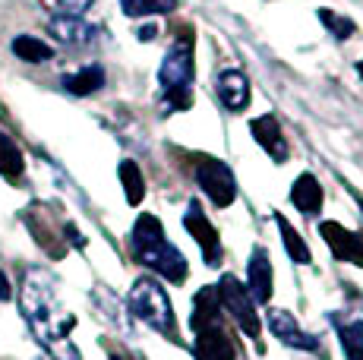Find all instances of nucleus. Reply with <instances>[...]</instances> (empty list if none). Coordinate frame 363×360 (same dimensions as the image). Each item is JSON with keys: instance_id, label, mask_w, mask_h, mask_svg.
<instances>
[{"instance_id": "nucleus-1", "label": "nucleus", "mask_w": 363, "mask_h": 360, "mask_svg": "<svg viewBox=\"0 0 363 360\" xmlns=\"http://www.w3.org/2000/svg\"><path fill=\"white\" fill-rule=\"evenodd\" d=\"M19 303H23V313H26V320H29L32 335L45 344L48 354L54 360H79V351L69 342V332H73L76 320L64 303H60L51 275L38 272V269L26 272Z\"/></svg>"}, {"instance_id": "nucleus-2", "label": "nucleus", "mask_w": 363, "mask_h": 360, "mask_svg": "<svg viewBox=\"0 0 363 360\" xmlns=\"http://www.w3.org/2000/svg\"><path fill=\"white\" fill-rule=\"evenodd\" d=\"M133 256L143 266L155 269L167 281L180 285L186 279V259L171 240L164 237V227L155 215H139L133 225Z\"/></svg>"}, {"instance_id": "nucleus-3", "label": "nucleus", "mask_w": 363, "mask_h": 360, "mask_svg": "<svg viewBox=\"0 0 363 360\" xmlns=\"http://www.w3.org/2000/svg\"><path fill=\"white\" fill-rule=\"evenodd\" d=\"M158 82L164 92V108L167 111H184L193 105V41L180 35L167 47Z\"/></svg>"}, {"instance_id": "nucleus-4", "label": "nucleus", "mask_w": 363, "mask_h": 360, "mask_svg": "<svg viewBox=\"0 0 363 360\" xmlns=\"http://www.w3.org/2000/svg\"><path fill=\"white\" fill-rule=\"evenodd\" d=\"M130 310L136 313V320L152 325L155 332L167 335L171 342H177V320H174L171 300H167L164 288L152 279H139L130 291Z\"/></svg>"}, {"instance_id": "nucleus-5", "label": "nucleus", "mask_w": 363, "mask_h": 360, "mask_svg": "<svg viewBox=\"0 0 363 360\" xmlns=\"http://www.w3.org/2000/svg\"><path fill=\"white\" fill-rule=\"evenodd\" d=\"M218 300L228 307V313L234 316V322L247 332L250 338H259V316H256V303L250 297V291L234 279V275H225L218 285Z\"/></svg>"}, {"instance_id": "nucleus-6", "label": "nucleus", "mask_w": 363, "mask_h": 360, "mask_svg": "<svg viewBox=\"0 0 363 360\" xmlns=\"http://www.w3.org/2000/svg\"><path fill=\"white\" fill-rule=\"evenodd\" d=\"M196 180H199L202 193H208V199H212L218 209H225V206L234 203L237 180H234L231 168H228L225 162H218V158H199Z\"/></svg>"}, {"instance_id": "nucleus-7", "label": "nucleus", "mask_w": 363, "mask_h": 360, "mask_svg": "<svg viewBox=\"0 0 363 360\" xmlns=\"http://www.w3.org/2000/svg\"><path fill=\"white\" fill-rule=\"evenodd\" d=\"M184 227L193 234V240L199 244L202 250V259H206V266H218L221 262V244H218V231L212 227V221L206 218V212H202L199 203H190L186 206V215H184Z\"/></svg>"}, {"instance_id": "nucleus-8", "label": "nucleus", "mask_w": 363, "mask_h": 360, "mask_svg": "<svg viewBox=\"0 0 363 360\" xmlns=\"http://www.w3.org/2000/svg\"><path fill=\"white\" fill-rule=\"evenodd\" d=\"M319 234L325 237V244H329L335 259L363 266V234L347 231V227L338 225V221H323V225H319Z\"/></svg>"}, {"instance_id": "nucleus-9", "label": "nucleus", "mask_w": 363, "mask_h": 360, "mask_svg": "<svg viewBox=\"0 0 363 360\" xmlns=\"http://www.w3.org/2000/svg\"><path fill=\"white\" fill-rule=\"evenodd\" d=\"M265 322H269L272 335H275L281 344H288V348H297V351H319V338L300 329V322L288 313V310H269Z\"/></svg>"}, {"instance_id": "nucleus-10", "label": "nucleus", "mask_w": 363, "mask_h": 360, "mask_svg": "<svg viewBox=\"0 0 363 360\" xmlns=\"http://www.w3.org/2000/svg\"><path fill=\"white\" fill-rule=\"evenodd\" d=\"M215 92L228 111H243L250 105V79L240 70H221L215 76Z\"/></svg>"}, {"instance_id": "nucleus-11", "label": "nucleus", "mask_w": 363, "mask_h": 360, "mask_svg": "<svg viewBox=\"0 0 363 360\" xmlns=\"http://www.w3.org/2000/svg\"><path fill=\"white\" fill-rule=\"evenodd\" d=\"M196 360H237L234 342L225 335L221 325L196 329Z\"/></svg>"}, {"instance_id": "nucleus-12", "label": "nucleus", "mask_w": 363, "mask_h": 360, "mask_svg": "<svg viewBox=\"0 0 363 360\" xmlns=\"http://www.w3.org/2000/svg\"><path fill=\"white\" fill-rule=\"evenodd\" d=\"M247 291L253 303H269L272 297V259L262 247H256L247 266Z\"/></svg>"}, {"instance_id": "nucleus-13", "label": "nucleus", "mask_w": 363, "mask_h": 360, "mask_svg": "<svg viewBox=\"0 0 363 360\" xmlns=\"http://www.w3.org/2000/svg\"><path fill=\"white\" fill-rule=\"evenodd\" d=\"M250 130H253L256 142H259L262 149L269 152L272 162H288L291 149H288V142H284V133H281V127H278L275 117H272V114L256 117V120L250 123Z\"/></svg>"}, {"instance_id": "nucleus-14", "label": "nucleus", "mask_w": 363, "mask_h": 360, "mask_svg": "<svg viewBox=\"0 0 363 360\" xmlns=\"http://www.w3.org/2000/svg\"><path fill=\"white\" fill-rule=\"evenodd\" d=\"M48 29H51V35H57L64 45H73V47H82V45H92L95 41V26H89L86 19L79 16H57L48 23Z\"/></svg>"}, {"instance_id": "nucleus-15", "label": "nucleus", "mask_w": 363, "mask_h": 360, "mask_svg": "<svg viewBox=\"0 0 363 360\" xmlns=\"http://www.w3.org/2000/svg\"><path fill=\"white\" fill-rule=\"evenodd\" d=\"M291 199H294V206L303 215H316V212L323 209V186L306 171V174H300L294 180V186H291Z\"/></svg>"}, {"instance_id": "nucleus-16", "label": "nucleus", "mask_w": 363, "mask_h": 360, "mask_svg": "<svg viewBox=\"0 0 363 360\" xmlns=\"http://www.w3.org/2000/svg\"><path fill=\"white\" fill-rule=\"evenodd\" d=\"M332 325L341 338V348H345V357L347 360H363V325L354 320L351 313H335L332 316Z\"/></svg>"}, {"instance_id": "nucleus-17", "label": "nucleus", "mask_w": 363, "mask_h": 360, "mask_svg": "<svg viewBox=\"0 0 363 360\" xmlns=\"http://www.w3.org/2000/svg\"><path fill=\"white\" fill-rule=\"evenodd\" d=\"M218 288H202L193 297V329L218 325Z\"/></svg>"}, {"instance_id": "nucleus-18", "label": "nucleus", "mask_w": 363, "mask_h": 360, "mask_svg": "<svg viewBox=\"0 0 363 360\" xmlns=\"http://www.w3.org/2000/svg\"><path fill=\"white\" fill-rule=\"evenodd\" d=\"M101 86H104V70L99 64H89V67H82L79 73L64 76V89L69 95H92V92H99Z\"/></svg>"}, {"instance_id": "nucleus-19", "label": "nucleus", "mask_w": 363, "mask_h": 360, "mask_svg": "<svg viewBox=\"0 0 363 360\" xmlns=\"http://www.w3.org/2000/svg\"><path fill=\"white\" fill-rule=\"evenodd\" d=\"M26 171V158L19 152V145L10 140V136L0 133V174L6 180H19Z\"/></svg>"}, {"instance_id": "nucleus-20", "label": "nucleus", "mask_w": 363, "mask_h": 360, "mask_svg": "<svg viewBox=\"0 0 363 360\" xmlns=\"http://www.w3.org/2000/svg\"><path fill=\"white\" fill-rule=\"evenodd\" d=\"M13 54L19 60H29V64H41V60H51L54 57V47L41 38H32V35H19L13 38Z\"/></svg>"}, {"instance_id": "nucleus-21", "label": "nucleus", "mask_w": 363, "mask_h": 360, "mask_svg": "<svg viewBox=\"0 0 363 360\" xmlns=\"http://www.w3.org/2000/svg\"><path fill=\"white\" fill-rule=\"evenodd\" d=\"M278 218V227H281V240H284V250H288V256L294 262H310L313 256H310V247L303 244V237H300V234L294 231V227H291V221L288 218H281V215H275Z\"/></svg>"}, {"instance_id": "nucleus-22", "label": "nucleus", "mask_w": 363, "mask_h": 360, "mask_svg": "<svg viewBox=\"0 0 363 360\" xmlns=\"http://www.w3.org/2000/svg\"><path fill=\"white\" fill-rule=\"evenodd\" d=\"M121 184H123V190H127V203H130V206L143 203V196H145V180H143V171H139L136 162H123V164H121Z\"/></svg>"}, {"instance_id": "nucleus-23", "label": "nucleus", "mask_w": 363, "mask_h": 360, "mask_svg": "<svg viewBox=\"0 0 363 360\" xmlns=\"http://www.w3.org/2000/svg\"><path fill=\"white\" fill-rule=\"evenodd\" d=\"M123 13L133 19L139 16H155V13H171L177 6V0H121Z\"/></svg>"}, {"instance_id": "nucleus-24", "label": "nucleus", "mask_w": 363, "mask_h": 360, "mask_svg": "<svg viewBox=\"0 0 363 360\" xmlns=\"http://www.w3.org/2000/svg\"><path fill=\"white\" fill-rule=\"evenodd\" d=\"M319 19H323V26L332 32L338 41H345V38H351L354 35V23L347 16H338V13H332V10H319Z\"/></svg>"}, {"instance_id": "nucleus-25", "label": "nucleus", "mask_w": 363, "mask_h": 360, "mask_svg": "<svg viewBox=\"0 0 363 360\" xmlns=\"http://www.w3.org/2000/svg\"><path fill=\"white\" fill-rule=\"evenodd\" d=\"M57 6H64L67 13H73V16H79V13H86L89 6H92V0H54Z\"/></svg>"}, {"instance_id": "nucleus-26", "label": "nucleus", "mask_w": 363, "mask_h": 360, "mask_svg": "<svg viewBox=\"0 0 363 360\" xmlns=\"http://www.w3.org/2000/svg\"><path fill=\"white\" fill-rule=\"evenodd\" d=\"M67 237L73 240V247H76V250H82V247H86V240H82L79 234H76V227H73V225H67Z\"/></svg>"}, {"instance_id": "nucleus-27", "label": "nucleus", "mask_w": 363, "mask_h": 360, "mask_svg": "<svg viewBox=\"0 0 363 360\" xmlns=\"http://www.w3.org/2000/svg\"><path fill=\"white\" fill-rule=\"evenodd\" d=\"M13 291H10V281H6V275L0 272V300H10Z\"/></svg>"}, {"instance_id": "nucleus-28", "label": "nucleus", "mask_w": 363, "mask_h": 360, "mask_svg": "<svg viewBox=\"0 0 363 360\" xmlns=\"http://www.w3.org/2000/svg\"><path fill=\"white\" fill-rule=\"evenodd\" d=\"M351 316L363 325V297H357V303H354V310H351Z\"/></svg>"}, {"instance_id": "nucleus-29", "label": "nucleus", "mask_w": 363, "mask_h": 360, "mask_svg": "<svg viewBox=\"0 0 363 360\" xmlns=\"http://www.w3.org/2000/svg\"><path fill=\"white\" fill-rule=\"evenodd\" d=\"M155 26H143V29H139V38H145V41H149V38H155Z\"/></svg>"}, {"instance_id": "nucleus-30", "label": "nucleus", "mask_w": 363, "mask_h": 360, "mask_svg": "<svg viewBox=\"0 0 363 360\" xmlns=\"http://www.w3.org/2000/svg\"><path fill=\"white\" fill-rule=\"evenodd\" d=\"M357 73H360V79H363V60H360V64H357Z\"/></svg>"}]
</instances>
